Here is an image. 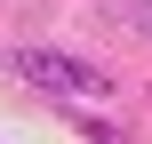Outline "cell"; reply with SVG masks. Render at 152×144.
<instances>
[{
	"label": "cell",
	"instance_id": "1",
	"mask_svg": "<svg viewBox=\"0 0 152 144\" xmlns=\"http://www.w3.org/2000/svg\"><path fill=\"white\" fill-rule=\"evenodd\" d=\"M16 72H24L32 88H48V96H104V80H96L80 56H56V48H24Z\"/></svg>",
	"mask_w": 152,
	"mask_h": 144
}]
</instances>
